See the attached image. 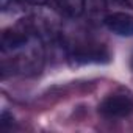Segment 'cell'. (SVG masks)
<instances>
[{
	"label": "cell",
	"mask_w": 133,
	"mask_h": 133,
	"mask_svg": "<svg viewBox=\"0 0 133 133\" xmlns=\"http://www.w3.org/2000/svg\"><path fill=\"white\" fill-rule=\"evenodd\" d=\"M44 44L30 28H10L2 35V68L21 75L39 74L44 66Z\"/></svg>",
	"instance_id": "6da1fadb"
},
{
	"label": "cell",
	"mask_w": 133,
	"mask_h": 133,
	"mask_svg": "<svg viewBox=\"0 0 133 133\" xmlns=\"http://www.w3.org/2000/svg\"><path fill=\"white\" fill-rule=\"evenodd\" d=\"M100 113L108 119H119L130 114L133 110V97L125 91H117L105 97L99 107Z\"/></svg>",
	"instance_id": "7a4b0ae2"
},
{
	"label": "cell",
	"mask_w": 133,
	"mask_h": 133,
	"mask_svg": "<svg viewBox=\"0 0 133 133\" xmlns=\"http://www.w3.org/2000/svg\"><path fill=\"white\" fill-rule=\"evenodd\" d=\"M103 24L111 33L117 36H122V38L133 36V16L128 13H122V11L111 13L105 16Z\"/></svg>",
	"instance_id": "3957f363"
},
{
	"label": "cell",
	"mask_w": 133,
	"mask_h": 133,
	"mask_svg": "<svg viewBox=\"0 0 133 133\" xmlns=\"http://www.w3.org/2000/svg\"><path fill=\"white\" fill-rule=\"evenodd\" d=\"M58 2L63 6V10L71 16L82 14L86 6V0H58Z\"/></svg>",
	"instance_id": "277c9868"
},
{
	"label": "cell",
	"mask_w": 133,
	"mask_h": 133,
	"mask_svg": "<svg viewBox=\"0 0 133 133\" xmlns=\"http://www.w3.org/2000/svg\"><path fill=\"white\" fill-rule=\"evenodd\" d=\"M25 3H31V5H44V3H47L49 0H24Z\"/></svg>",
	"instance_id": "5b68a950"
},
{
	"label": "cell",
	"mask_w": 133,
	"mask_h": 133,
	"mask_svg": "<svg viewBox=\"0 0 133 133\" xmlns=\"http://www.w3.org/2000/svg\"><path fill=\"white\" fill-rule=\"evenodd\" d=\"M124 2H125V3H127L130 8H133V0H124Z\"/></svg>",
	"instance_id": "8992f818"
}]
</instances>
